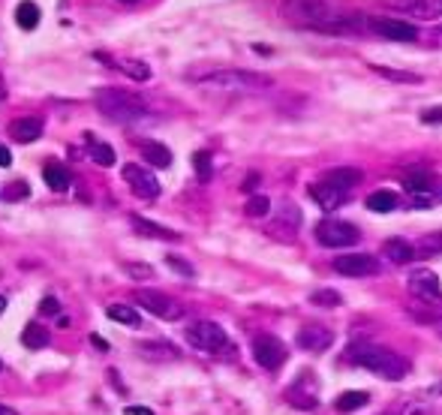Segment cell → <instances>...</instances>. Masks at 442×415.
I'll return each instance as SVG.
<instances>
[{
	"label": "cell",
	"instance_id": "ac0fdd59",
	"mask_svg": "<svg viewBox=\"0 0 442 415\" xmlns=\"http://www.w3.org/2000/svg\"><path fill=\"white\" fill-rule=\"evenodd\" d=\"M9 135L16 138V142L28 145V142H36V138L43 135V121L40 118H18L9 123Z\"/></svg>",
	"mask_w": 442,
	"mask_h": 415
},
{
	"label": "cell",
	"instance_id": "6da1fadb",
	"mask_svg": "<svg viewBox=\"0 0 442 415\" xmlns=\"http://www.w3.org/2000/svg\"><path fill=\"white\" fill-rule=\"evenodd\" d=\"M283 16L298 28H310L319 33H349L368 28V16L340 9L328 0H283Z\"/></svg>",
	"mask_w": 442,
	"mask_h": 415
},
{
	"label": "cell",
	"instance_id": "f1b7e54d",
	"mask_svg": "<svg viewBox=\"0 0 442 415\" xmlns=\"http://www.w3.org/2000/svg\"><path fill=\"white\" fill-rule=\"evenodd\" d=\"M431 172H407L403 175V187H407L409 193H415V196H421V193H427L431 190Z\"/></svg>",
	"mask_w": 442,
	"mask_h": 415
},
{
	"label": "cell",
	"instance_id": "e0dca14e",
	"mask_svg": "<svg viewBox=\"0 0 442 415\" xmlns=\"http://www.w3.org/2000/svg\"><path fill=\"white\" fill-rule=\"evenodd\" d=\"M138 355L160 364V361H178V358H181V349L172 346V343H166V341H148V343L138 346Z\"/></svg>",
	"mask_w": 442,
	"mask_h": 415
},
{
	"label": "cell",
	"instance_id": "e575fe53",
	"mask_svg": "<svg viewBox=\"0 0 442 415\" xmlns=\"http://www.w3.org/2000/svg\"><path fill=\"white\" fill-rule=\"evenodd\" d=\"M193 166H196V175H199V181H211V154L208 150H196L193 154Z\"/></svg>",
	"mask_w": 442,
	"mask_h": 415
},
{
	"label": "cell",
	"instance_id": "816d5d0a",
	"mask_svg": "<svg viewBox=\"0 0 442 415\" xmlns=\"http://www.w3.org/2000/svg\"><path fill=\"white\" fill-rule=\"evenodd\" d=\"M123 4H136V0H123Z\"/></svg>",
	"mask_w": 442,
	"mask_h": 415
},
{
	"label": "cell",
	"instance_id": "7dc6e473",
	"mask_svg": "<svg viewBox=\"0 0 442 415\" xmlns=\"http://www.w3.org/2000/svg\"><path fill=\"white\" fill-rule=\"evenodd\" d=\"M0 415H18V409H12V406H4V404H0Z\"/></svg>",
	"mask_w": 442,
	"mask_h": 415
},
{
	"label": "cell",
	"instance_id": "ab89813d",
	"mask_svg": "<svg viewBox=\"0 0 442 415\" xmlns=\"http://www.w3.org/2000/svg\"><path fill=\"white\" fill-rule=\"evenodd\" d=\"M442 121V109H427L421 111V123H439Z\"/></svg>",
	"mask_w": 442,
	"mask_h": 415
},
{
	"label": "cell",
	"instance_id": "f5cc1de1",
	"mask_svg": "<svg viewBox=\"0 0 442 415\" xmlns=\"http://www.w3.org/2000/svg\"><path fill=\"white\" fill-rule=\"evenodd\" d=\"M0 370H4V361H0Z\"/></svg>",
	"mask_w": 442,
	"mask_h": 415
},
{
	"label": "cell",
	"instance_id": "277c9868",
	"mask_svg": "<svg viewBox=\"0 0 442 415\" xmlns=\"http://www.w3.org/2000/svg\"><path fill=\"white\" fill-rule=\"evenodd\" d=\"M196 82L214 87V91H265V87L274 84L268 75L250 72V70H208Z\"/></svg>",
	"mask_w": 442,
	"mask_h": 415
},
{
	"label": "cell",
	"instance_id": "f35d334b",
	"mask_svg": "<svg viewBox=\"0 0 442 415\" xmlns=\"http://www.w3.org/2000/svg\"><path fill=\"white\" fill-rule=\"evenodd\" d=\"M421 253H424V256L442 253V235H427L424 241H421Z\"/></svg>",
	"mask_w": 442,
	"mask_h": 415
},
{
	"label": "cell",
	"instance_id": "9c48e42d",
	"mask_svg": "<svg viewBox=\"0 0 442 415\" xmlns=\"http://www.w3.org/2000/svg\"><path fill=\"white\" fill-rule=\"evenodd\" d=\"M136 301L148 313H154L157 319H181L184 316V307L178 304V301H172L162 292H154V289H142V292H136Z\"/></svg>",
	"mask_w": 442,
	"mask_h": 415
},
{
	"label": "cell",
	"instance_id": "44dd1931",
	"mask_svg": "<svg viewBox=\"0 0 442 415\" xmlns=\"http://www.w3.org/2000/svg\"><path fill=\"white\" fill-rule=\"evenodd\" d=\"M130 223H133V229L138 232V235H148V238H162V241H178V232H172V229H166V226H160V223H154V220H145V217H130Z\"/></svg>",
	"mask_w": 442,
	"mask_h": 415
},
{
	"label": "cell",
	"instance_id": "30bf717a",
	"mask_svg": "<svg viewBox=\"0 0 442 415\" xmlns=\"http://www.w3.org/2000/svg\"><path fill=\"white\" fill-rule=\"evenodd\" d=\"M123 181L133 187V193L138 199H145V202H154V199L160 196V181L157 175H150L148 169L136 166V162H126L123 166Z\"/></svg>",
	"mask_w": 442,
	"mask_h": 415
},
{
	"label": "cell",
	"instance_id": "4dcf8cb0",
	"mask_svg": "<svg viewBox=\"0 0 442 415\" xmlns=\"http://www.w3.org/2000/svg\"><path fill=\"white\" fill-rule=\"evenodd\" d=\"M310 304H316V307H340L343 304V298H340L337 289H316V292L310 295Z\"/></svg>",
	"mask_w": 442,
	"mask_h": 415
},
{
	"label": "cell",
	"instance_id": "4316f807",
	"mask_svg": "<svg viewBox=\"0 0 442 415\" xmlns=\"http://www.w3.org/2000/svg\"><path fill=\"white\" fill-rule=\"evenodd\" d=\"M368 208L376 211V214L394 211V208H397V193H391V190H376V193L368 196Z\"/></svg>",
	"mask_w": 442,
	"mask_h": 415
},
{
	"label": "cell",
	"instance_id": "681fc988",
	"mask_svg": "<svg viewBox=\"0 0 442 415\" xmlns=\"http://www.w3.org/2000/svg\"><path fill=\"white\" fill-rule=\"evenodd\" d=\"M4 310H6V298H4V295H0V313H4Z\"/></svg>",
	"mask_w": 442,
	"mask_h": 415
},
{
	"label": "cell",
	"instance_id": "836d02e7",
	"mask_svg": "<svg viewBox=\"0 0 442 415\" xmlns=\"http://www.w3.org/2000/svg\"><path fill=\"white\" fill-rule=\"evenodd\" d=\"M244 211H247V217H265V214L271 211V199L268 196H250Z\"/></svg>",
	"mask_w": 442,
	"mask_h": 415
},
{
	"label": "cell",
	"instance_id": "3957f363",
	"mask_svg": "<svg viewBox=\"0 0 442 415\" xmlns=\"http://www.w3.org/2000/svg\"><path fill=\"white\" fill-rule=\"evenodd\" d=\"M94 103L103 115H109L111 121H121V123H138L148 118V103L142 96L123 91V87H96Z\"/></svg>",
	"mask_w": 442,
	"mask_h": 415
},
{
	"label": "cell",
	"instance_id": "7402d4cb",
	"mask_svg": "<svg viewBox=\"0 0 442 415\" xmlns=\"http://www.w3.org/2000/svg\"><path fill=\"white\" fill-rule=\"evenodd\" d=\"M385 256L394 262V265H407V262L415 259V247L407 241V238H388V241H385Z\"/></svg>",
	"mask_w": 442,
	"mask_h": 415
},
{
	"label": "cell",
	"instance_id": "8d00e7d4",
	"mask_svg": "<svg viewBox=\"0 0 442 415\" xmlns=\"http://www.w3.org/2000/svg\"><path fill=\"white\" fill-rule=\"evenodd\" d=\"M28 196H31V187L24 181H12L4 190V199H9V202H21V199H28Z\"/></svg>",
	"mask_w": 442,
	"mask_h": 415
},
{
	"label": "cell",
	"instance_id": "8fae6325",
	"mask_svg": "<svg viewBox=\"0 0 442 415\" xmlns=\"http://www.w3.org/2000/svg\"><path fill=\"white\" fill-rule=\"evenodd\" d=\"M253 358H256L265 370H277L286 361V346L280 337L274 334H262L253 341Z\"/></svg>",
	"mask_w": 442,
	"mask_h": 415
},
{
	"label": "cell",
	"instance_id": "2e32d148",
	"mask_svg": "<svg viewBox=\"0 0 442 415\" xmlns=\"http://www.w3.org/2000/svg\"><path fill=\"white\" fill-rule=\"evenodd\" d=\"M361 178H364V172L361 169H355V166H340V169H331V172H325V184H331V187H337V190H343V193H349L352 187H358L361 184Z\"/></svg>",
	"mask_w": 442,
	"mask_h": 415
},
{
	"label": "cell",
	"instance_id": "8992f818",
	"mask_svg": "<svg viewBox=\"0 0 442 415\" xmlns=\"http://www.w3.org/2000/svg\"><path fill=\"white\" fill-rule=\"evenodd\" d=\"M361 232L349 220H325L316 226V241L322 247H352L358 244Z\"/></svg>",
	"mask_w": 442,
	"mask_h": 415
},
{
	"label": "cell",
	"instance_id": "db71d44e",
	"mask_svg": "<svg viewBox=\"0 0 442 415\" xmlns=\"http://www.w3.org/2000/svg\"><path fill=\"white\" fill-rule=\"evenodd\" d=\"M439 394H442V385H439Z\"/></svg>",
	"mask_w": 442,
	"mask_h": 415
},
{
	"label": "cell",
	"instance_id": "74e56055",
	"mask_svg": "<svg viewBox=\"0 0 442 415\" xmlns=\"http://www.w3.org/2000/svg\"><path fill=\"white\" fill-rule=\"evenodd\" d=\"M166 265L169 268H175L181 277H196V271H193V265H189L187 259H181V256H166Z\"/></svg>",
	"mask_w": 442,
	"mask_h": 415
},
{
	"label": "cell",
	"instance_id": "484cf974",
	"mask_svg": "<svg viewBox=\"0 0 442 415\" xmlns=\"http://www.w3.org/2000/svg\"><path fill=\"white\" fill-rule=\"evenodd\" d=\"M21 343L28 349H43L48 343V331L43 328L40 322H28V325H24V331H21Z\"/></svg>",
	"mask_w": 442,
	"mask_h": 415
},
{
	"label": "cell",
	"instance_id": "5b68a950",
	"mask_svg": "<svg viewBox=\"0 0 442 415\" xmlns=\"http://www.w3.org/2000/svg\"><path fill=\"white\" fill-rule=\"evenodd\" d=\"M187 341H189V346H193V349L208 352V355H226V352H232L226 331L220 328L217 322H208V319L189 325V328H187Z\"/></svg>",
	"mask_w": 442,
	"mask_h": 415
},
{
	"label": "cell",
	"instance_id": "1f68e13d",
	"mask_svg": "<svg viewBox=\"0 0 442 415\" xmlns=\"http://www.w3.org/2000/svg\"><path fill=\"white\" fill-rule=\"evenodd\" d=\"M373 72L379 75H385L388 82H400V84H419L421 82V75H415V72H403V70H388V67H373Z\"/></svg>",
	"mask_w": 442,
	"mask_h": 415
},
{
	"label": "cell",
	"instance_id": "d590c367",
	"mask_svg": "<svg viewBox=\"0 0 442 415\" xmlns=\"http://www.w3.org/2000/svg\"><path fill=\"white\" fill-rule=\"evenodd\" d=\"M123 271L130 274L133 280H150V277H154V268L145 265V262H126Z\"/></svg>",
	"mask_w": 442,
	"mask_h": 415
},
{
	"label": "cell",
	"instance_id": "5bb4252c",
	"mask_svg": "<svg viewBox=\"0 0 442 415\" xmlns=\"http://www.w3.org/2000/svg\"><path fill=\"white\" fill-rule=\"evenodd\" d=\"M334 271L343 277H368V274H376L379 265L370 253H346L334 259Z\"/></svg>",
	"mask_w": 442,
	"mask_h": 415
},
{
	"label": "cell",
	"instance_id": "9a60e30c",
	"mask_svg": "<svg viewBox=\"0 0 442 415\" xmlns=\"http://www.w3.org/2000/svg\"><path fill=\"white\" fill-rule=\"evenodd\" d=\"M310 196L316 199V205H319V208H325V211H337V208H343V202H346V196H349V193H343V190H337V187L319 181V184H313V187H310Z\"/></svg>",
	"mask_w": 442,
	"mask_h": 415
},
{
	"label": "cell",
	"instance_id": "f907efd6",
	"mask_svg": "<svg viewBox=\"0 0 442 415\" xmlns=\"http://www.w3.org/2000/svg\"><path fill=\"white\" fill-rule=\"evenodd\" d=\"M6 96V87H4V82H0V99H4Z\"/></svg>",
	"mask_w": 442,
	"mask_h": 415
},
{
	"label": "cell",
	"instance_id": "f6af8a7d",
	"mask_svg": "<svg viewBox=\"0 0 442 415\" xmlns=\"http://www.w3.org/2000/svg\"><path fill=\"white\" fill-rule=\"evenodd\" d=\"M91 343L99 349V352H109V343L103 341V337H96V334H91Z\"/></svg>",
	"mask_w": 442,
	"mask_h": 415
},
{
	"label": "cell",
	"instance_id": "cb8c5ba5",
	"mask_svg": "<svg viewBox=\"0 0 442 415\" xmlns=\"http://www.w3.org/2000/svg\"><path fill=\"white\" fill-rule=\"evenodd\" d=\"M106 313H109V319H115L118 325H126V328H138V325H142L138 310L130 307V304H109Z\"/></svg>",
	"mask_w": 442,
	"mask_h": 415
},
{
	"label": "cell",
	"instance_id": "d6a6232c",
	"mask_svg": "<svg viewBox=\"0 0 442 415\" xmlns=\"http://www.w3.org/2000/svg\"><path fill=\"white\" fill-rule=\"evenodd\" d=\"M91 160L96 162V166H115V150H111V145H103V142H96L91 148Z\"/></svg>",
	"mask_w": 442,
	"mask_h": 415
},
{
	"label": "cell",
	"instance_id": "7c38bea8",
	"mask_svg": "<svg viewBox=\"0 0 442 415\" xmlns=\"http://www.w3.org/2000/svg\"><path fill=\"white\" fill-rule=\"evenodd\" d=\"M409 295H415L424 304H439L442 301V289H439V277L433 271H412L409 274Z\"/></svg>",
	"mask_w": 442,
	"mask_h": 415
},
{
	"label": "cell",
	"instance_id": "d4e9b609",
	"mask_svg": "<svg viewBox=\"0 0 442 415\" xmlns=\"http://www.w3.org/2000/svg\"><path fill=\"white\" fill-rule=\"evenodd\" d=\"M368 400H370L368 392H343V394L334 400V409L337 412H355L361 406H368Z\"/></svg>",
	"mask_w": 442,
	"mask_h": 415
},
{
	"label": "cell",
	"instance_id": "52a82bcc",
	"mask_svg": "<svg viewBox=\"0 0 442 415\" xmlns=\"http://www.w3.org/2000/svg\"><path fill=\"white\" fill-rule=\"evenodd\" d=\"M394 16L412 18V21H436L442 18V0H382Z\"/></svg>",
	"mask_w": 442,
	"mask_h": 415
},
{
	"label": "cell",
	"instance_id": "ffe728a7",
	"mask_svg": "<svg viewBox=\"0 0 442 415\" xmlns=\"http://www.w3.org/2000/svg\"><path fill=\"white\" fill-rule=\"evenodd\" d=\"M43 178H45V184L52 187V190H67V187L72 184V175H70V169L63 166V162H57V160H48L45 166H43Z\"/></svg>",
	"mask_w": 442,
	"mask_h": 415
},
{
	"label": "cell",
	"instance_id": "f546056e",
	"mask_svg": "<svg viewBox=\"0 0 442 415\" xmlns=\"http://www.w3.org/2000/svg\"><path fill=\"white\" fill-rule=\"evenodd\" d=\"M286 400H289L292 406H301V409H313L316 404H319V397H316L313 392H304V388H301L298 382L286 392Z\"/></svg>",
	"mask_w": 442,
	"mask_h": 415
},
{
	"label": "cell",
	"instance_id": "b9f144b4",
	"mask_svg": "<svg viewBox=\"0 0 442 415\" xmlns=\"http://www.w3.org/2000/svg\"><path fill=\"white\" fill-rule=\"evenodd\" d=\"M40 310H43V313H57L60 307H57L55 298H43V301H40Z\"/></svg>",
	"mask_w": 442,
	"mask_h": 415
},
{
	"label": "cell",
	"instance_id": "7bdbcfd3",
	"mask_svg": "<svg viewBox=\"0 0 442 415\" xmlns=\"http://www.w3.org/2000/svg\"><path fill=\"white\" fill-rule=\"evenodd\" d=\"M9 162H12V154H9V150H6L4 145H0V169H6Z\"/></svg>",
	"mask_w": 442,
	"mask_h": 415
},
{
	"label": "cell",
	"instance_id": "83f0119b",
	"mask_svg": "<svg viewBox=\"0 0 442 415\" xmlns=\"http://www.w3.org/2000/svg\"><path fill=\"white\" fill-rule=\"evenodd\" d=\"M16 21L21 24V31H33L36 24H40V6L31 4V0H24V4H18V9H16Z\"/></svg>",
	"mask_w": 442,
	"mask_h": 415
},
{
	"label": "cell",
	"instance_id": "d6986e66",
	"mask_svg": "<svg viewBox=\"0 0 442 415\" xmlns=\"http://www.w3.org/2000/svg\"><path fill=\"white\" fill-rule=\"evenodd\" d=\"M99 60H106V64H111L115 70H121L123 75H130V79L136 82H148L150 79V67L145 64V60H136V57H118V60H109L106 55H96Z\"/></svg>",
	"mask_w": 442,
	"mask_h": 415
},
{
	"label": "cell",
	"instance_id": "60d3db41",
	"mask_svg": "<svg viewBox=\"0 0 442 415\" xmlns=\"http://www.w3.org/2000/svg\"><path fill=\"white\" fill-rule=\"evenodd\" d=\"M431 409H427L424 404H409V406H403L400 409V415H427Z\"/></svg>",
	"mask_w": 442,
	"mask_h": 415
},
{
	"label": "cell",
	"instance_id": "7a4b0ae2",
	"mask_svg": "<svg viewBox=\"0 0 442 415\" xmlns=\"http://www.w3.org/2000/svg\"><path fill=\"white\" fill-rule=\"evenodd\" d=\"M346 358L352 364H358V367H364V370L382 376V380H388V382H397V380H403V376L409 373V361L407 358L397 355V352H391V349H385V346H379V343H370V341L349 343Z\"/></svg>",
	"mask_w": 442,
	"mask_h": 415
},
{
	"label": "cell",
	"instance_id": "c3c4849f",
	"mask_svg": "<svg viewBox=\"0 0 442 415\" xmlns=\"http://www.w3.org/2000/svg\"><path fill=\"white\" fill-rule=\"evenodd\" d=\"M57 328H70V319L60 316V313H57Z\"/></svg>",
	"mask_w": 442,
	"mask_h": 415
},
{
	"label": "cell",
	"instance_id": "4fadbf2b",
	"mask_svg": "<svg viewBox=\"0 0 442 415\" xmlns=\"http://www.w3.org/2000/svg\"><path fill=\"white\" fill-rule=\"evenodd\" d=\"M295 343L304 349V352H325L328 346L334 343V331L325 328V325L310 322V325H304V328H298Z\"/></svg>",
	"mask_w": 442,
	"mask_h": 415
},
{
	"label": "cell",
	"instance_id": "bcb514c9",
	"mask_svg": "<svg viewBox=\"0 0 442 415\" xmlns=\"http://www.w3.org/2000/svg\"><path fill=\"white\" fill-rule=\"evenodd\" d=\"M256 184H259V175H256V172H250V178L244 181V190H253Z\"/></svg>",
	"mask_w": 442,
	"mask_h": 415
},
{
	"label": "cell",
	"instance_id": "ba28073f",
	"mask_svg": "<svg viewBox=\"0 0 442 415\" xmlns=\"http://www.w3.org/2000/svg\"><path fill=\"white\" fill-rule=\"evenodd\" d=\"M368 31L385 36V40H397V43H415L419 40V31H415L409 21L391 18V16H368Z\"/></svg>",
	"mask_w": 442,
	"mask_h": 415
},
{
	"label": "cell",
	"instance_id": "603a6c76",
	"mask_svg": "<svg viewBox=\"0 0 442 415\" xmlns=\"http://www.w3.org/2000/svg\"><path fill=\"white\" fill-rule=\"evenodd\" d=\"M142 154H145V160L150 162V166H157V169L172 166V150L166 145H160V142H142Z\"/></svg>",
	"mask_w": 442,
	"mask_h": 415
},
{
	"label": "cell",
	"instance_id": "ee69618b",
	"mask_svg": "<svg viewBox=\"0 0 442 415\" xmlns=\"http://www.w3.org/2000/svg\"><path fill=\"white\" fill-rule=\"evenodd\" d=\"M126 415H154V409H148V406H130V409H126Z\"/></svg>",
	"mask_w": 442,
	"mask_h": 415
}]
</instances>
